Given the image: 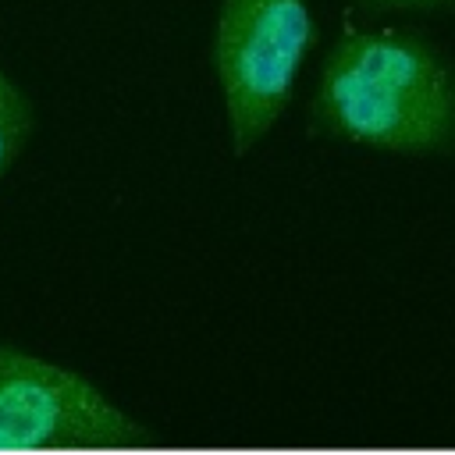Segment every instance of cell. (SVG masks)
<instances>
[{
	"mask_svg": "<svg viewBox=\"0 0 455 455\" xmlns=\"http://www.w3.org/2000/svg\"><path fill=\"white\" fill-rule=\"evenodd\" d=\"M309 121L380 153H455V64L409 28L348 32L320 64Z\"/></svg>",
	"mask_w": 455,
	"mask_h": 455,
	"instance_id": "6da1fadb",
	"label": "cell"
},
{
	"mask_svg": "<svg viewBox=\"0 0 455 455\" xmlns=\"http://www.w3.org/2000/svg\"><path fill=\"white\" fill-rule=\"evenodd\" d=\"M142 427L107 402L85 377L0 348V451L124 448Z\"/></svg>",
	"mask_w": 455,
	"mask_h": 455,
	"instance_id": "3957f363",
	"label": "cell"
},
{
	"mask_svg": "<svg viewBox=\"0 0 455 455\" xmlns=\"http://www.w3.org/2000/svg\"><path fill=\"white\" fill-rule=\"evenodd\" d=\"M363 14H395V11H444L455 0H352Z\"/></svg>",
	"mask_w": 455,
	"mask_h": 455,
	"instance_id": "5b68a950",
	"label": "cell"
},
{
	"mask_svg": "<svg viewBox=\"0 0 455 455\" xmlns=\"http://www.w3.org/2000/svg\"><path fill=\"white\" fill-rule=\"evenodd\" d=\"M313 39L309 0H220L213 68L235 156L281 121Z\"/></svg>",
	"mask_w": 455,
	"mask_h": 455,
	"instance_id": "7a4b0ae2",
	"label": "cell"
},
{
	"mask_svg": "<svg viewBox=\"0 0 455 455\" xmlns=\"http://www.w3.org/2000/svg\"><path fill=\"white\" fill-rule=\"evenodd\" d=\"M25 135H28V103L14 89V82L0 71V174L18 156Z\"/></svg>",
	"mask_w": 455,
	"mask_h": 455,
	"instance_id": "277c9868",
	"label": "cell"
}]
</instances>
